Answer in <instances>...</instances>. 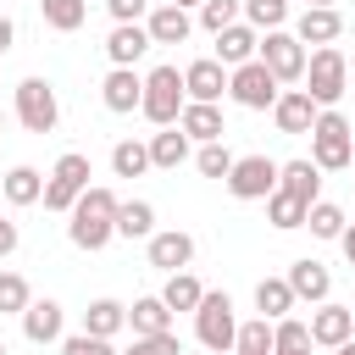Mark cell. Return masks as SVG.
<instances>
[{
	"instance_id": "cell-1",
	"label": "cell",
	"mask_w": 355,
	"mask_h": 355,
	"mask_svg": "<svg viewBox=\"0 0 355 355\" xmlns=\"http://www.w3.org/2000/svg\"><path fill=\"white\" fill-rule=\"evenodd\" d=\"M116 194L111 189H83L78 194V205H72V222H67V233H72V244L78 250H105L111 239H116Z\"/></svg>"
},
{
	"instance_id": "cell-2",
	"label": "cell",
	"mask_w": 355,
	"mask_h": 355,
	"mask_svg": "<svg viewBox=\"0 0 355 355\" xmlns=\"http://www.w3.org/2000/svg\"><path fill=\"white\" fill-rule=\"evenodd\" d=\"M349 161H355L349 122L338 111H316V122H311V166L316 172H344Z\"/></svg>"
},
{
	"instance_id": "cell-3",
	"label": "cell",
	"mask_w": 355,
	"mask_h": 355,
	"mask_svg": "<svg viewBox=\"0 0 355 355\" xmlns=\"http://www.w3.org/2000/svg\"><path fill=\"white\" fill-rule=\"evenodd\" d=\"M183 105H189V94H183V72H178V67H155V72L144 78V100H139V111H144L155 128H178Z\"/></svg>"
},
{
	"instance_id": "cell-4",
	"label": "cell",
	"mask_w": 355,
	"mask_h": 355,
	"mask_svg": "<svg viewBox=\"0 0 355 355\" xmlns=\"http://www.w3.org/2000/svg\"><path fill=\"white\" fill-rule=\"evenodd\" d=\"M344 83H349V67H344V50L338 44H322L316 55H305V94H311L316 111H327L344 94Z\"/></svg>"
},
{
	"instance_id": "cell-5",
	"label": "cell",
	"mask_w": 355,
	"mask_h": 355,
	"mask_svg": "<svg viewBox=\"0 0 355 355\" xmlns=\"http://www.w3.org/2000/svg\"><path fill=\"white\" fill-rule=\"evenodd\" d=\"M194 333H200V344H205L211 355H227V349H233V338H239L233 300H227V294H205V300L194 305Z\"/></svg>"
},
{
	"instance_id": "cell-6",
	"label": "cell",
	"mask_w": 355,
	"mask_h": 355,
	"mask_svg": "<svg viewBox=\"0 0 355 355\" xmlns=\"http://www.w3.org/2000/svg\"><path fill=\"white\" fill-rule=\"evenodd\" d=\"M17 122H22L28 133H55L61 105H55V89H50L44 78H22V83H17Z\"/></svg>"
},
{
	"instance_id": "cell-7",
	"label": "cell",
	"mask_w": 355,
	"mask_h": 355,
	"mask_svg": "<svg viewBox=\"0 0 355 355\" xmlns=\"http://www.w3.org/2000/svg\"><path fill=\"white\" fill-rule=\"evenodd\" d=\"M83 189H89V155L67 150V155L55 161V172H50V183H44L39 200H44V211H72Z\"/></svg>"
},
{
	"instance_id": "cell-8",
	"label": "cell",
	"mask_w": 355,
	"mask_h": 355,
	"mask_svg": "<svg viewBox=\"0 0 355 355\" xmlns=\"http://www.w3.org/2000/svg\"><path fill=\"white\" fill-rule=\"evenodd\" d=\"M255 61H261L277 83H300V78H305V44H300L294 33H283V28H272V33L261 39Z\"/></svg>"
},
{
	"instance_id": "cell-9",
	"label": "cell",
	"mask_w": 355,
	"mask_h": 355,
	"mask_svg": "<svg viewBox=\"0 0 355 355\" xmlns=\"http://www.w3.org/2000/svg\"><path fill=\"white\" fill-rule=\"evenodd\" d=\"M227 94H233L244 111H272L283 89H277V78H272L261 61H244V67H233V72H227Z\"/></svg>"
},
{
	"instance_id": "cell-10",
	"label": "cell",
	"mask_w": 355,
	"mask_h": 355,
	"mask_svg": "<svg viewBox=\"0 0 355 355\" xmlns=\"http://www.w3.org/2000/svg\"><path fill=\"white\" fill-rule=\"evenodd\" d=\"M227 189H233L239 200H266V194L277 189V161H272V155H244V161H233Z\"/></svg>"
},
{
	"instance_id": "cell-11",
	"label": "cell",
	"mask_w": 355,
	"mask_h": 355,
	"mask_svg": "<svg viewBox=\"0 0 355 355\" xmlns=\"http://www.w3.org/2000/svg\"><path fill=\"white\" fill-rule=\"evenodd\" d=\"M222 89H227V67H222V61H189V72H183V94H189L194 105H216Z\"/></svg>"
},
{
	"instance_id": "cell-12",
	"label": "cell",
	"mask_w": 355,
	"mask_h": 355,
	"mask_svg": "<svg viewBox=\"0 0 355 355\" xmlns=\"http://www.w3.org/2000/svg\"><path fill=\"white\" fill-rule=\"evenodd\" d=\"M355 338V311H344V305H316V316H311V344H327V349H338V344H349Z\"/></svg>"
},
{
	"instance_id": "cell-13",
	"label": "cell",
	"mask_w": 355,
	"mask_h": 355,
	"mask_svg": "<svg viewBox=\"0 0 355 355\" xmlns=\"http://www.w3.org/2000/svg\"><path fill=\"white\" fill-rule=\"evenodd\" d=\"M255 50H261V33H255L250 22H233V28L216 33V55H211V61H222V67H244V61H255Z\"/></svg>"
},
{
	"instance_id": "cell-14",
	"label": "cell",
	"mask_w": 355,
	"mask_h": 355,
	"mask_svg": "<svg viewBox=\"0 0 355 355\" xmlns=\"http://www.w3.org/2000/svg\"><path fill=\"white\" fill-rule=\"evenodd\" d=\"M100 100H105V111H139V100H144V78H139L133 67H111V78L100 83Z\"/></svg>"
},
{
	"instance_id": "cell-15",
	"label": "cell",
	"mask_w": 355,
	"mask_h": 355,
	"mask_svg": "<svg viewBox=\"0 0 355 355\" xmlns=\"http://www.w3.org/2000/svg\"><path fill=\"white\" fill-rule=\"evenodd\" d=\"M272 122H277V133H311V122H316V105H311V94H305V89H288V94H277V105H272Z\"/></svg>"
},
{
	"instance_id": "cell-16",
	"label": "cell",
	"mask_w": 355,
	"mask_h": 355,
	"mask_svg": "<svg viewBox=\"0 0 355 355\" xmlns=\"http://www.w3.org/2000/svg\"><path fill=\"white\" fill-rule=\"evenodd\" d=\"M194 261V239L189 233H150V266H161V272H183Z\"/></svg>"
},
{
	"instance_id": "cell-17",
	"label": "cell",
	"mask_w": 355,
	"mask_h": 355,
	"mask_svg": "<svg viewBox=\"0 0 355 355\" xmlns=\"http://www.w3.org/2000/svg\"><path fill=\"white\" fill-rule=\"evenodd\" d=\"M338 33H344V17H338L333 6H305L300 28H294V39H300V44H333Z\"/></svg>"
},
{
	"instance_id": "cell-18",
	"label": "cell",
	"mask_w": 355,
	"mask_h": 355,
	"mask_svg": "<svg viewBox=\"0 0 355 355\" xmlns=\"http://www.w3.org/2000/svg\"><path fill=\"white\" fill-rule=\"evenodd\" d=\"M283 283L294 288V300H316V305H322V300H327V288H333L327 266H322V261H311V255H305V261H294Z\"/></svg>"
},
{
	"instance_id": "cell-19",
	"label": "cell",
	"mask_w": 355,
	"mask_h": 355,
	"mask_svg": "<svg viewBox=\"0 0 355 355\" xmlns=\"http://www.w3.org/2000/svg\"><path fill=\"white\" fill-rule=\"evenodd\" d=\"M189 28H194V17H189V11H178V6H155V11H150V22H144L150 44H183V39H189Z\"/></svg>"
},
{
	"instance_id": "cell-20",
	"label": "cell",
	"mask_w": 355,
	"mask_h": 355,
	"mask_svg": "<svg viewBox=\"0 0 355 355\" xmlns=\"http://www.w3.org/2000/svg\"><path fill=\"white\" fill-rule=\"evenodd\" d=\"M22 333H28V344H50V338H61V305H55V300H28V311H22Z\"/></svg>"
},
{
	"instance_id": "cell-21",
	"label": "cell",
	"mask_w": 355,
	"mask_h": 355,
	"mask_svg": "<svg viewBox=\"0 0 355 355\" xmlns=\"http://www.w3.org/2000/svg\"><path fill=\"white\" fill-rule=\"evenodd\" d=\"M144 50H150V33H144L139 22H116V28H111V39H105V55H111L116 67H133Z\"/></svg>"
},
{
	"instance_id": "cell-22",
	"label": "cell",
	"mask_w": 355,
	"mask_h": 355,
	"mask_svg": "<svg viewBox=\"0 0 355 355\" xmlns=\"http://www.w3.org/2000/svg\"><path fill=\"white\" fill-rule=\"evenodd\" d=\"M178 128H183V139H200V144H216L227 128H222V111L216 105H183V116H178Z\"/></svg>"
},
{
	"instance_id": "cell-23",
	"label": "cell",
	"mask_w": 355,
	"mask_h": 355,
	"mask_svg": "<svg viewBox=\"0 0 355 355\" xmlns=\"http://www.w3.org/2000/svg\"><path fill=\"white\" fill-rule=\"evenodd\" d=\"M128 327H133V338L172 333V311L161 305V294H150V300H133V311H128Z\"/></svg>"
},
{
	"instance_id": "cell-24",
	"label": "cell",
	"mask_w": 355,
	"mask_h": 355,
	"mask_svg": "<svg viewBox=\"0 0 355 355\" xmlns=\"http://www.w3.org/2000/svg\"><path fill=\"white\" fill-rule=\"evenodd\" d=\"M277 189H283V194H294V200H305V205H316L322 172H316L311 161H288V166H277Z\"/></svg>"
},
{
	"instance_id": "cell-25",
	"label": "cell",
	"mask_w": 355,
	"mask_h": 355,
	"mask_svg": "<svg viewBox=\"0 0 355 355\" xmlns=\"http://www.w3.org/2000/svg\"><path fill=\"white\" fill-rule=\"evenodd\" d=\"M128 327V305H116V300H94L89 311H83V333L89 338H111V333H122Z\"/></svg>"
},
{
	"instance_id": "cell-26",
	"label": "cell",
	"mask_w": 355,
	"mask_h": 355,
	"mask_svg": "<svg viewBox=\"0 0 355 355\" xmlns=\"http://www.w3.org/2000/svg\"><path fill=\"white\" fill-rule=\"evenodd\" d=\"M255 305H261L266 322H283V316L294 311V288H288L283 277H261V283H255Z\"/></svg>"
},
{
	"instance_id": "cell-27",
	"label": "cell",
	"mask_w": 355,
	"mask_h": 355,
	"mask_svg": "<svg viewBox=\"0 0 355 355\" xmlns=\"http://www.w3.org/2000/svg\"><path fill=\"white\" fill-rule=\"evenodd\" d=\"M116 233H122V239H150V233H155V205H150V200L116 205Z\"/></svg>"
},
{
	"instance_id": "cell-28",
	"label": "cell",
	"mask_w": 355,
	"mask_h": 355,
	"mask_svg": "<svg viewBox=\"0 0 355 355\" xmlns=\"http://www.w3.org/2000/svg\"><path fill=\"white\" fill-rule=\"evenodd\" d=\"M305 211H311V205H305V200H294V194H283V189H272V194H266V222H272V227H283V233H288V227H305Z\"/></svg>"
},
{
	"instance_id": "cell-29",
	"label": "cell",
	"mask_w": 355,
	"mask_h": 355,
	"mask_svg": "<svg viewBox=\"0 0 355 355\" xmlns=\"http://www.w3.org/2000/svg\"><path fill=\"white\" fill-rule=\"evenodd\" d=\"M200 300H205V288H200V277H189V272H172L166 288H161V305H166V311H194Z\"/></svg>"
},
{
	"instance_id": "cell-30",
	"label": "cell",
	"mask_w": 355,
	"mask_h": 355,
	"mask_svg": "<svg viewBox=\"0 0 355 355\" xmlns=\"http://www.w3.org/2000/svg\"><path fill=\"white\" fill-rule=\"evenodd\" d=\"M183 155H189V139H183V128H161V133L150 139V166H166V172H172Z\"/></svg>"
},
{
	"instance_id": "cell-31",
	"label": "cell",
	"mask_w": 355,
	"mask_h": 355,
	"mask_svg": "<svg viewBox=\"0 0 355 355\" xmlns=\"http://www.w3.org/2000/svg\"><path fill=\"white\" fill-rule=\"evenodd\" d=\"M39 11H44V22H50L55 33H72V28H83L89 0H39Z\"/></svg>"
},
{
	"instance_id": "cell-32",
	"label": "cell",
	"mask_w": 355,
	"mask_h": 355,
	"mask_svg": "<svg viewBox=\"0 0 355 355\" xmlns=\"http://www.w3.org/2000/svg\"><path fill=\"white\" fill-rule=\"evenodd\" d=\"M0 194H6L11 205H33V200L44 194V183H39V172H33V166H11V172H6V189H0Z\"/></svg>"
},
{
	"instance_id": "cell-33",
	"label": "cell",
	"mask_w": 355,
	"mask_h": 355,
	"mask_svg": "<svg viewBox=\"0 0 355 355\" xmlns=\"http://www.w3.org/2000/svg\"><path fill=\"white\" fill-rule=\"evenodd\" d=\"M150 166V144H139V139H122L116 150H111V172L116 178H139Z\"/></svg>"
},
{
	"instance_id": "cell-34",
	"label": "cell",
	"mask_w": 355,
	"mask_h": 355,
	"mask_svg": "<svg viewBox=\"0 0 355 355\" xmlns=\"http://www.w3.org/2000/svg\"><path fill=\"white\" fill-rule=\"evenodd\" d=\"M233 349H239V355H272V322H266V316L244 322L239 338H233Z\"/></svg>"
},
{
	"instance_id": "cell-35",
	"label": "cell",
	"mask_w": 355,
	"mask_h": 355,
	"mask_svg": "<svg viewBox=\"0 0 355 355\" xmlns=\"http://www.w3.org/2000/svg\"><path fill=\"white\" fill-rule=\"evenodd\" d=\"M305 227H311L316 239H338V233H344V211L327 205V200H316V205L305 211Z\"/></svg>"
},
{
	"instance_id": "cell-36",
	"label": "cell",
	"mask_w": 355,
	"mask_h": 355,
	"mask_svg": "<svg viewBox=\"0 0 355 355\" xmlns=\"http://www.w3.org/2000/svg\"><path fill=\"white\" fill-rule=\"evenodd\" d=\"M283 17H288V0H244V22L250 28H283Z\"/></svg>"
},
{
	"instance_id": "cell-37",
	"label": "cell",
	"mask_w": 355,
	"mask_h": 355,
	"mask_svg": "<svg viewBox=\"0 0 355 355\" xmlns=\"http://www.w3.org/2000/svg\"><path fill=\"white\" fill-rule=\"evenodd\" d=\"M239 11H244V0H200V22H205L211 33L233 28V22H239Z\"/></svg>"
},
{
	"instance_id": "cell-38",
	"label": "cell",
	"mask_w": 355,
	"mask_h": 355,
	"mask_svg": "<svg viewBox=\"0 0 355 355\" xmlns=\"http://www.w3.org/2000/svg\"><path fill=\"white\" fill-rule=\"evenodd\" d=\"M272 349H311V327H305V322H294V316L272 322Z\"/></svg>"
},
{
	"instance_id": "cell-39",
	"label": "cell",
	"mask_w": 355,
	"mask_h": 355,
	"mask_svg": "<svg viewBox=\"0 0 355 355\" xmlns=\"http://www.w3.org/2000/svg\"><path fill=\"white\" fill-rule=\"evenodd\" d=\"M194 161H200V172H205V178H227V172H233V155H227V144H222V139H216V144H200V155H194Z\"/></svg>"
},
{
	"instance_id": "cell-40",
	"label": "cell",
	"mask_w": 355,
	"mask_h": 355,
	"mask_svg": "<svg viewBox=\"0 0 355 355\" xmlns=\"http://www.w3.org/2000/svg\"><path fill=\"white\" fill-rule=\"evenodd\" d=\"M0 311H28V283L17 277V272H0Z\"/></svg>"
},
{
	"instance_id": "cell-41",
	"label": "cell",
	"mask_w": 355,
	"mask_h": 355,
	"mask_svg": "<svg viewBox=\"0 0 355 355\" xmlns=\"http://www.w3.org/2000/svg\"><path fill=\"white\" fill-rule=\"evenodd\" d=\"M128 355H183V344H178V333H155V338H133Z\"/></svg>"
},
{
	"instance_id": "cell-42",
	"label": "cell",
	"mask_w": 355,
	"mask_h": 355,
	"mask_svg": "<svg viewBox=\"0 0 355 355\" xmlns=\"http://www.w3.org/2000/svg\"><path fill=\"white\" fill-rule=\"evenodd\" d=\"M61 355H116V349H111V338H89V333H72V338L61 344Z\"/></svg>"
},
{
	"instance_id": "cell-43",
	"label": "cell",
	"mask_w": 355,
	"mask_h": 355,
	"mask_svg": "<svg viewBox=\"0 0 355 355\" xmlns=\"http://www.w3.org/2000/svg\"><path fill=\"white\" fill-rule=\"evenodd\" d=\"M144 6H150V0H105V11H111L116 22H139V17H144Z\"/></svg>"
},
{
	"instance_id": "cell-44",
	"label": "cell",
	"mask_w": 355,
	"mask_h": 355,
	"mask_svg": "<svg viewBox=\"0 0 355 355\" xmlns=\"http://www.w3.org/2000/svg\"><path fill=\"white\" fill-rule=\"evenodd\" d=\"M11 250H17V222H6V216H0V261H6Z\"/></svg>"
},
{
	"instance_id": "cell-45",
	"label": "cell",
	"mask_w": 355,
	"mask_h": 355,
	"mask_svg": "<svg viewBox=\"0 0 355 355\" xmlns=\"http://www.w3.org/2000/svg\"><path fill=\"white\" fill-rule=\"evenodd\" d=\"M338 244H344V261L355 266V222H344V233H338Z\"/></svg>"
},
{
	"instance_id": "cell-46",
	"label": "cell",
	"mask_w": 355,
	"mask_h": 355,
	"mask_svg": "<svg viewBox=\"0 0 355 355\" xmlns=\"http://www.w3.org/2000/svg\"><path fill=\"white\" fill-rule=\"evenodd\" d=\"M11 39H17V28H11V17H0V55L11 50Z\"/></svg>"
},
{
	"instance_id": "cell-47",
	"label": "cell",
	"mask_w": 355,
	"mask_h": 355,
	"mask_svg": "<svg viewBox=\"0 0 355 355\" xmlns=\"http://www.w3.org/2000/svg\"><path fill=\"white\" fill-rule=\"evenodd\" d=\"M172 6H178V11H189V6H200V0H172Z\"/></svg>"
},
{
	"instance_id": "cell-48",
	"label": "cell",
	"mask_w": 355,
	"mask_h": 355,
	"mask_svg": "<svg viewBox=\"0 0 355 355\" xmlns=\"http://www.w3.org/2000/svg\"><path fill=\"white\" fill-rule=\"evenodd\" d=\"M272 355H311V349H272Z\"/></svg>"
},
{
	"instance_id": "cell-49",
	"label": "cell",
	"mask_w": 355,
	"mask_h": 355,
	"mask_svg": "<svg viewBox=\"0 0 355 355\" xmlns=\"http://www.w3.org/2000/svg\"><path fill=\"white\" fill-rule=\"evenodd\" d=\"M338 355H355V338H349V344H338Z\"/></svg>"
},
{
	"instance_id": "cell-50",
	"label": "cell",
	"mask_w": 355,
	"mask_h": 355,
	"mask_svg": "<svg viewBox=\"0 0 355 355\" xmlns=\"http://www.w3.org/2000/svg\"><path fill=\"white\" fill-rule=\"evenodd\" d=\"M311 6H333V0H311Z\"/></svg>"
},
{
	"instance_id": "cell-51",
	"label": "cell",
	"mask_w": 355,
	"mask_h": 355,
	"mask_svg": "<svg viewBox=\"0 0 355 355\" xmlns=\"http://www.w3.org/2000/svg\"><path fill=\"white\" fill-rule=\"evenodd\" d=\"M0 189H6V172H0Z\"/></svg>"
},
{
	"instance_id": "cell-52",
	"label": "cell",
	"mask_w": 355,
	"mask_h": 355,
	"mask_svg": "<svg viewBox=\"0 0 355 355\" xmlns=\"http://www.w3.org/2000/svg\"><path fill=\"white\" fill-rule=\"evenodd\" d=\"M0 128H6V116H0Z\"/></svg>"
},
{
	"instance_id": "cell-53",
	"label": "cell",
	"mask_w": 355,
	"mask_h": 355,
	"mask_svg": "<svg viewBox=\"0 0 355 355\" xmlns=\"http://www.w3.org/2000/svg\"><path fill=\"white\" fill-rule=\"evenodd\" d=\"M0 355H6V344H0Z\"/></svg>"
},
{
	"instance_id": "cell-54",
	"label": "cell",
	"mask_w": 355,
	"mask_h": 355,
	"mask_svg": "<svg viewBox=\"0 0 355 355\" xmlns=\"http://www.w3.org/2000/svg\"><path fill=\"white\" fill-rule=\"evenodd\" d=\"M349 166H355V161H349Z\"/></svg>"
}]
</instances>
